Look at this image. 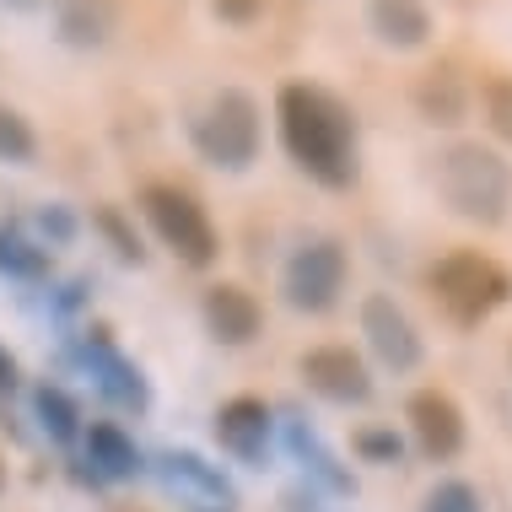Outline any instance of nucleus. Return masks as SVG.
Returning a JSON list of instances; mask_svg holds the SVG:
<instances>
[{
  "instance_id": "b1692460",
  "label": "nucleus",
  "mask_w": 512,
  "mask_h": 512,
  "mask_svg": "<svg viewBox=\"0 0 512 512\" xmlns=\"http://www.w3.org/2000/svg\"><path fill=\"white\" fill-rule=\"evenodd\" d=\"M480 98H486V124L512 146V76H491Z\"/></svg>"
},
{
  "instance_id": "393cba45",
  "label": "nucleus",
  "mask_w": 512,
  "mask_h": 512,
  "mask_svg": "<svg viewBox=\"0 0 512 512\" xmlns=\"http://www.w3.org/2000/svg\"><path fill=\"white\" fill-rule=\"evenodd\" d=\"M38 232H44V248L54 243V248H65V243H76V232H81V221H76V211H71V205H60V200H54V205H38Z\"/></svg>"
},
{
  "instance_id": "6e6552de",
  "label": "nucleus",
  "mask_w": 512,
  "mask_h": 512,
  "mask_svg": "<svg viewBox=\"0 0 512 512\" xmlns=\"http://www.w3.org/2000/svg\"><path fill=\"white\" fill-rule=\"evenodd\" d=\"M362 340H367V351L378 356V367H389V372H415L426 356L421 335H415V318L399 308L389 292L362 297Z\"/></svg>"
},
{
  "instance_id": "c756f323",
  "label": "nucleus",
  "mask_w": 512,
  "mask_h": 512,
  "mask_svg": "<svg viewBox=\"0 0 512 512\" xmlns=\"http://www.w3.org/2000/svg\"><path fill=\"white\" fill-rule=\"evenodd\" d=\"M0 486H6V469H0Z\"/></svg>"
},
{
  "instance_id": "1a4fd4ad",
  "label": "nucleus",
  "mask_w": 512,
  "mask_h": 512,
  "mask_svg": "<svg viewBox=\"0 0 512 512\" xmlns=\"http://www.w3.org/2000/svg\"><path fill=\"white\" fill-rule=\"evenodd\" d=\"M297 372L308 394H318L324 405H367L372 399V372L351 345H313V351H302Z\"/></svg>"
},
{
  "instance_id": "f257e3e1",
  "label": "nucleus",
  "mask_w": 512,
  "mask_h": 512,
  "mask_svg": "<svg viewBox=\"0 0 512 512\" xmlns=\"http://www.w3.org/2000/svg\"><path fill=\"white\" fill-rule=\"evenodd\" d=\"M275 130L297 173L318 189H351L362 178V124L356 108L324 81H286L275 92Z\"/></svg>"
},
{
  "instance_id": "f3484780",
  "label": "nucleus",
  "mask_w": 512,
  "mask_h": 512,
  "mask_svg": "<svg viewBox=\"0 0 512 512\" xmlns=\"http://www.w3.org/2000/svg\"><path fill=\"white\" fill-rule=\"evenodd\" d=\"M415 108H421V119L432 124V130H453V124H464V114H469V87H464V76L453 71L448 60L432 65V71L415 81Z\"/></svg>"
},
{
  "instance_id": "4468645a",
  "label": "nucleus",
  "mask_w": 512,
  "mask_h": 512,
  "mask_svg": "<svg viewBox=\"0 0 512 512\" xmlns=\"http://www.w3.org/2000/svg\"><path fill=\"white\" fill-rule=\"evenodd\" d=\"M162 480H168L173 491L205 502V512H232V507H238L232 480L221 475L216 464H205L200 453H189V448H168V453H162Z\"/></svg>"
},
{
  "instance_id": "0eeeda50",
  "label": "nucleus",
  "mask_w": 512,
  "mask_h": 512,
  "mask_svg": "<svg viewBox=\"0 0 512 512\" xmlns=\"http://www.w3.org/2000/svg\"><path fill=\"white\" fill-rule=\"evenodd\" d=\"M81 362H87V378L98 383V394L114 410H130V415L151 410V378L141 372V362H130V356L119 351L108 329H92V335L81 340Z\"/></svg>"
},
{
  "instance_id": "aec40b11",
  "label": "nucleus",
  "mask_w": 512,
  "mask_h": 512,
  "mask_svg": "<svg viewBox=\"0 0 512 512\" xmlns=\"http://www.w3.org/2000/svg\"><path fill=\"white\" fill-rule=\"evenodd\" d=\"M33 415L49 432V442H60V448H71L81 437V405L60 389V383H33Z\"/></svg>"
},
{
  "instance_id": "6ab92c4d",
  "label": "nucleus",
  "mask_w": 512,
  "mask_h": 512,
  "mask_svg": "<svg viewBox=\"0 0 512 512\" xmlns=\"http://www.w3.org/2000/svg\"><path fill=\"white\" fill-rule=\"evenodd\" d=\"M114 33L108 0H60V38L71 49H103Z\"/></svg>"
},
{
  "instance_id": "dca6fc26",
  "label": "nucleus",
  "mask_w": 512,
  "mask_h": 512,
  "mask_svg": "<svg viewBox=\"0 0 512 512\" xmlns=\"http://www.w3.org/2000/svg\"><path fill=\"white\" fill-rule=\"evenodd\" d=\"M286 448H292V459L308 469V475H313L324 491H335V496H351V491H356V480H351V469L340 464V453L329 448V442L318 437L313 426L302 421V415H292V421H286Z\"/></svg>"
},
{
  "instance_id": "bb28decb",
  "label": "nucleus",
  "mask_w": 512,
  "mask_h": 512,
  "mask_svg": "<svg viewBox=\"0 0 512 512\" xmlns=\"http://www.w3.org/2000/svg\"><path fill=\"white\" fill-rule=\"evenodd\" d=\"M211 11H216L227 27H254V22L270 11V0H211Z\"/></svg>"
},
{
  "instance_id": "39448f33",
  "label": "nucleus",
  "mask_w": 512,
  "mask_h": 512,
  "mask_svg": "<svg viewBox=\"0 0 512 512\" xmlns=\"http://www.w3.org/2000/svg\"><path fill=\"white\" fill-rule=\"evenodd\" d=\"M141 216L151 221V232L162 238V248H173L178 265L189 270H211L221 259V232L211 211L189 195L184 184H168V178H157V184L141 189Z\"/></svg>"
},
{
  "instance_id": "9b49d317",
  "label": "nucleus",
  "mask_w": 512,
  "mask_h": 512,
  "mask_svg": "<svg viewBox=\"0 0 512 512\" xmlns=\"http://www.w3.org/2000/svg\"><path fill=\"white\" fill-rule=\"evenodd\" d=\"M200 324H205V335H211L216 345L238 351V345L259 340V329H265V308H259V297L248 292V286L216 281V286H205V297H200Z\"/></svg>"
},
{
  "instance_id": "f8f14e48",
  "label": "nucleus",
  "mask_w": 512,
  "mask_h": 512,
  "mask_svg": "<svg viewBox=\"0 0 512 512\" xmlns=\"http://www.w3.org/2000/svg\"><path fill=\"white\" fill-rule=\"evenodd\" d=\"M275 432V410L259 394H238L216 410V442L232 453L238 464H265Z\"/></svg>"
},
{
  "instance_id": "9d476101",
  "label": "nucleus",
  "mask_w": 512,
  "mask_h": 512,
  "mask_svg": "<svg viewBox=\"0 0 512 512\" xmlns=\"http://www.w3.org/2000/svg\"><path fill=\"white\" fill-rule=\"evenodd\" d=\"M405 421H410L415 448H421L432 464H448V459H459V453H464L469 426H464V410L453 405V394H442V389H415V394L405 399Z\"/></svg>"
},
{
  "instance_id": "20e7f679",
  "label": "nucleus",
  "mask_w": 512,
  "mask_h": 512,
  "mask_svg": "<svg viewBox=\"0 0 512 512\" xmlns=\"http://www.w3.org/2000/svg\"><path fill=\"white\" fill-rule=\"evenodd\" d=\"M426 286H432V302L448 313V324L459 329H480L491 313H502L512 302V270L496 265L480 248H453L442 254L432 270H426Z\"/></svg>"
},
{
  "instance_id": "a878e982",
  "label": "nucleus",
  "mask_w": 512,
  "mask_h": 512,
  "mask_svg": "<svg viewBox=\"0 0 512 512\" xmlns=\"http://www.w3.org/2000/svg\"><path fill=\"white\" fill-rule=\"evenodd\" d=\"M351 448L362 453L367 464H399V459H405V442H399L389 426H367V432H356Z\"/></svg>"
},
{
  "instance_id": "c85d7f7f",
  "label": "nucleus",
  "mask_w": 512,
  "mask_h": 512,
  "mask_svg": "<svg viewBox=\"0 0 512 512\" xmlns=\"http://www.w3.org/2000/svg\"><path fill=\"white\" fill-rule=\"evenodd\" d=\"M11 11H33V6H44V0H6Z\"/></svg>"
},
{
  "instance_id": "2eb2a0df",
  "label": "nucleus",
  "mask_w": 512,
  "mask_h": 512,
  "mask_svg": "<svg viewBox=\"0 0 512 512\" xmlns=\"http://www.w3.org/2000/svg\"><path fill=\"white\" fill-rule=\"evenodd\" d=\"M81 442H87L92 480H114V486H124V480H141V475H146L141 448H135V437L124 432L119 421H92V426H81Z\"/></svg>"
},
{
  "instance_id": "7ed1b4c3",
  "label": "nucleus",
  "mask_w": 512,
  "mask_h": 512,
  "mask_svg": "<svg viewBox=\"0 0 512 512\" xmlns=\"http://www.w3.org/2000/svg\"><path fill=\"white\" fill-rule=\"evenodd\" d=\"M189 146L200 151V162H211L221 173H248L259 162V146H265V108L254 92L221 87L189 119Z\"/></svg>"
},
{
  "instance_id": "412c9836",
  "label": "nucleus",
  "mask_w": 512,
  "mask_h": 512,
  "mask_svg": "<svg viewBox=\"0 0 512 512\" xmlns=\"http://www.w3.org/2000/svg\"><path fill=\"white\" fill-rule=\"evenodd\" d=\"M92 227L103 232L108 248H114L124 265H146V243H141V232L130 227V216H124L119 205H98V211H92Z\"/></svg>"
},
{
  "instance_id": "f03ea898",
  "label": "nucleus",
  "mask_w": 512,
  "mask_h": 512,
  "mask_svg": "<svg viewBox=\"0 0 512 512\" xmlns=\"http://www.w3.org/2000/svg\"><path fill=\"white\" fill-rule=\"evenodd\" d=\"M437 195L469 227H502L512 211V162L496 146L453 141L437 157Z\"/></svg>"
},
{
  "instance_id": "423d86ee",
  "label": "nucleus",
  "mask_w": 512,
  "mask_h": 512,
  "mask_svg": "<svg viewBox=\"0 0 512 512\" xmlns=\"http://www.w3.org/2000/svg\"><path fill=\"white\" fill-rule=\"evenodd\" d=\"M351 281V254L340 238H302L281 265V297L297 313H329Z\"/></svg>"
},
{
  "instance_id": "ddd939ff",
  "label": "nucleus",
  "mask_w": 512,
  "mask_h": 512,
  "mask_svg": "<svg viewBox=\"0 0 512 512\" xmlns=\"http://www.w3.org/2000/svg\"><path fill=\"white\" fill-rule=\"evenodd\" d=\"M367 27H372V38H378L383 49H394V54L426 49L432 33H437L426 0H367Z\"/></svg>"
},
{
  "instance_id": "4be33fe9",
  "label": "nucleus",
  "mask_w": 512,
  "mask_h": 512,
  "mask_svg": "<svg viewBox=\"0 0 512 512\" xmlns=\"http://www.w3.org/2000/svg\"><path fill=\"white\" fill-rule=\"evenodd\" d=\"M38 157V135L17 108L0 103V162H33Z\"/></svg>"
},
{
  "instance_id": "5701e85b",
  "label": "nucleus",
  "mask_w": 512,
  "mask_h": 512,
  "mask_svg": "<svg viewBox=\"0 0 512 512\" xmlns=\"http://www.w3.org/2000/svg\"><path fill=\"white\" fill-rule=\"evenodd\" d=\"M421 512H486V502H480V491L469 486V480H437V486L426 491Z\"/></svg>"
},
{
  "instance_id": "a211bd4d",
  "label": "nucleus",
  "mask_w": 512,
  "mask_h": 512,
  "mask_svg": "<svg viewBox=\"0 0 512 512\" xmlns=\"http://www.w3.org/2000/svg\"><path fill=\"white\" fill-rule=\"evenodd\" d=\"M49 248L38 238H27L22 221H0V275L11 281H49Z\"/></svg>"
},
{
  "instance_id": "cd10ccee",
  "label": "nucleus",
  "mask_w": 512,
  "mask_h": 512,
  "mask_svg": "<svg viewBox=\"0 0 512 512\" xmlns=\"http://www.w3.org/2000/svg\"><path fill=\"white\" fill-rule=\"evenodd\" d=\"M17 383H22V367H17V356L0 345V399L6 394H17Z\"/></svg>"
}]
</instances>
